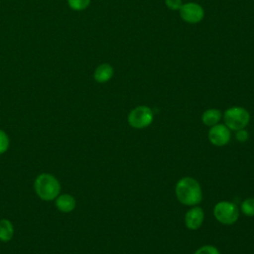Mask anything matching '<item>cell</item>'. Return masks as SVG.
I'll list each match as a JSON object with an SVG mask.
<instances>
[{
  "label": "cell",
  "instance_id": "7",
  "mask_svg": "<svg viewBox=\"0 0 254 254\" xmlns=\"http://www.w3.org/2000/svg\"><path fill=\"white\" fill-rule=\"evenodd\" d=\"M207 137L212 145L222 147L230 141L231 132L225 124H216L210 127Z\"/></svg>",
  "mask_w": 254,
  "mask_h": 254
},
{
  "label": "cell",
  "instance_id": "3",
  "mask_svg": "<svg viewBox=\"0 0 254 254\" xmlns=\"http://www.w3.org/2000/svg\"><path fill=\"white\" fill-rule=\"evenodd\" d=\"M225 125L230 130H240L245 128L250 121L249 112L240 106H232L225 110L223 114Z\"/></svg>",
  "mask_w": 254,
  "mask_h": 254
},
{
  "label": "cell",
  "instance_id": "14",
  "mask_svg": "<svg viewBox=\"0 0 254 254\" xmlns=\"http://www.w3.org/2000/svg\"><path fill=\"white\" fill-rule=\"evenodd\" d=\"M91 0H67L69 7L75 11H81L88 7Z\"/></svg>",
  "mask_w": 254,
  "mask_h": 254
},
{
  "label": "cell",
  "instance_id": "9",
  "mask_svg": "<svg viewBox=\"0 0 254 254\" xmlns=\"http://www.w3.org/2000/svg\"><path fill=\"white\" fill-rule=\"evenodd\" d=\"M56 206L62 212H70L75 207V199L68 193L59 194L56 197Z\"/></svg>",
  "mask_w": 254,
  "mask_h": 254
},
{
  "label": "cell",
  "instance_id": "6",
  "mask_svg": "<svg viewBox=\"0 0 254 254\" xmlns=\"http://www.w3.org/2000/svg\"><path fill=\"white\" fill-rule=\"evenodd\" d=\"M180 16L181 18L190 24H195L200 22L204 16L203 8L194 2H189L183 4L180 8Z\"/></svg>",
  "mask_w": 254,
  "mask_h": 254
},
{
  "label": "cell",
  "instance_id": "17",
  "mask_svg": "<svg viewBox=\"0 0 254 254\" xmlns=\"http://www.w3.org/2000/svg\"><path fill=\"white\" fill-rule=\"evenodd\" d=\"M165 4L170 10H173V11L180 10V8L183 5L182 0H165Z\"/></svg>",
  "mask_w": 254,
  "mask_h": 254
},
{
  "label": "cell",
  "instance_id": "15",
  "mask_svg": "<svg viewBox=\"0 0 254 254\" xmlns=\"http://www.w3.org/2000/svg\"><path fill=\"white\" fill-rule=\"evenodd\" d=\"M194 254H220L219 250L212 245H204L199 247Z\"/></svg>",
  "mask_w": 254,
  "mask_h": 254
},
{
  "label": "cell",
  "instance_id": "4",
  "mask_svg": "<svg viewBox=\"0 0 254 254\" xmlns=\"http://www.w3.org/2000/svg\"><path fill=\"white\" fill-rule=\"evenodd\" d=\"M213 215L221 224L231 225L237 221L239 217V209L234 202L222 200L215 204Z\"/></svg>",
  "mask_w": 254,
  "mask_h": 254
},
{
  "label": "cell",
  "instance_id": "13",
  "mask_svg": "<svg viewBox=\"0 0 254 254\" xmlns=\"http://www.w3.org/2000/svg\"><path fill=\"white\" fill-rule=\"evenodd\" d=\"M241 211L247 216H254V197L246 198L241 203Z\"/></svg>",
  "mask_w": 254,
  "mask_h": 254
},
{
  "label": "cell",
  "instance_id": "16",
  "mask_svg": "<svg viewBox=\"0 0 254 254\" xmlns=\"http://www.w3.org/2000/svg\"><path fill=\"white\" fill-rule=\"evenodd\" d=\"M8 147H9V138L3 130H0V154L4 153L8 149Z\"/></svg>",
  "mask_w": 254,
  "mask_h": 254
},
{
  "label": "cell",
  "instance_id": "1",
  "mask_svg": "<svg viewBox=\"0 0 254 254\" xmlns=\"http://www.w3.org/2000/svg\"><path fill=\"white\" fill-rule=\"evenodd\" d=\"M176 196L178 200L189 206H194L202 200V190L198 182L191 177H184L176 185Z\"/></svg>",
  "mask_w": 254,
  "mask_h": 254
},
{
  "label": "cell",
  "instance_id": "18",
  "mask_svg": "<svg viewBox=\"0 0 254 254\" xmlns=\"http://www.w3.org/2000/svg\"><path fill=\"white\" fill-rule=\"evenodd\" d=\"M235 137H236L237 141H239V142H246L248 140L249 134H248L247 130H245V128H243V129H240V130L236 131Z\"/></svg>",
  "mask_w": 254,
  "mask_h": 254
},
{
  "label": "cell",
  "instance_id": "5",
  "mask_svg": "<svg viewBox=\"0 0 254 254\" xmlns=\"http://www.w3.org/2000/svg\"><path fill=\"white\" fill-rule=\"evenodd\" d=\"M154 119L152 109L146 105H139L132 109L128 114V124L136 129L148 127Z\"/></svg>",
  "mask_w": 254,
  "mask_h": 254
},
{
  "label": "cell",
  "instance_id": "11",
  "mask_svg": "<svg viewBox=\"0 0 254 254\" xmlns=\"http://www.w3.org/2000/svg\"><path fill=\"white\" fill-rule=\"evenodd\" d=\"M220 118H221V112L215 108H210L205 110L201 116L202 123L209 127H212L218 124Z\"/></svg>",
  "mask_w": 254,
  "mask_h": 254
},
{
  "label": "cell",
  "instance_id": "8",
  "mask_svg": "<svg viewBox=\"0 0 254 254\" xmlns=\"http://www.w3.org/2000/svg\"><path fill=\"white\" fill-rule=\"evenodd\" d=\"M204 219V212L201 207L199 206H193L190 210L187 211L185 215V224L187 228L190 230H196L198 229Z\"/></svg>",
  "mask_w": 254,
  "mask_h": 254
},
{
  "label": "cell",
  "instance_id": "10",
  "mask_svg": "<svg viewBox=\"0 0 254 254\" xmlns=\"http://www.w3.org/2000/svg\"><path fill=\"white\" fill-rule=\"evenodd\" d=\"M113 67L109 64H101L95 68L93 77L95 81L99 83H104L113 76Z\"/></svg>",
  "mask_w": 254,
  "mask_h": 254
},
{
  "label": "cell",
  "instance_id": "12",
  "mask_svg": "<svg viewBox=\"0 0 254 254\" xmlns=\"http://www.w3.org/2000/svg\"><path fill=\"white\" fill-rule=\"evenodd\" d=\"M14 234V228L12 223L8 219L0 220V240L3 242L9 241Z\"/></svg>",
  "mask_w": 254,
  "mask_h": 254
},
{
  "label": "cell",
  "instance_id": "2",
  "mask_svg": "<svg viewBox=\"0 0 254 254\" xmlns=\"http://www.w3.org/2000/svg\"><path fill=\"white\" fill-rule=\"evenodd\" d=\"M35 190L37 194L45 200L55 199L61 190L59 181L50 174H41L35 180Z\"/></svg>",
  "mask_w": 254,
  "mask_h": 254
}]
</instances>
